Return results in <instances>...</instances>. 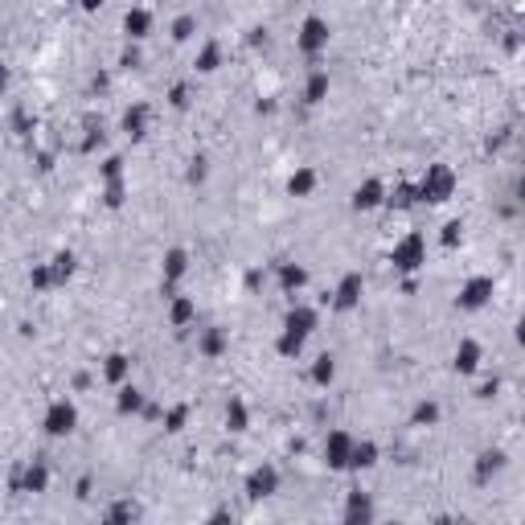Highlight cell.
<instances>
[{"instance_id": "12", "label": "cell", "mask_w": 525, "mask_h": 525, "mask_svg": "<svg viewBox=\"0 0 525 525\" xmlns=\"http://www.w3.org/2000/svg\"><path fill=\"white\" fill-rule=\"evenodd\" d=\"M288 328H296V333H312V328H316V312H312V308H292V312H288Z\"/></svg>"}, {"instance_id": "16", "label": "cell", "mask_w": 525, "mask_h": 525, "mask_svg": "<svg viewBox=\"0 0 525 525\" xmlns=\"http://www.w3.org/2000/svg\"><path fill=\"white\" fill-rule=\"evenodd\" d=\"M128 357H124V353H111V357H107V365H103V374H107V382H124V378H128Z\"/></svg>"}, {"instance_id": "18", "label": "cell", "mask_w": 525, "mask_h": 525, "mask_svg": "<svg viewBox=\"0 0 525 525\" xmlns=\"http://www.w3.org/2000/svg\"><path fill=\"white\" fill-rule=\"evenodd\" d=\"M185 267H189V255H185V251H169V255H165V279H181Z\"/></svg>"}, {"instance_id": "8", "label": "cell", "mask_w": 525, "mask_h": 525, "mask_svg": "<svg viewBox=\"0 0 525 525\" xmlns=\"http://www.w3.org/2000/svg\"><path fill=\"white\" fill-rule=\"evenodd\" d=\"M124 29H128V38H148V29H152V12H148V8H131L128 17H124Z\"/></svg>"}, {"instance_id": "23", "label": "cell", "mask_w": 525, "mask_h": 525, "mask_svg": "<svg viewBox=\"0 0 525 525\" xmlns=\"http://www.w3.org/2000/svg\"><path fill=\"white\" fill-rule=\"evenodd\" d=\"M193 29H197V21H193V17H176V21H173V38H176V42H189V38H193Z\"/></svg>"}, {"instance_id": "24", "label": "cell", "mask_w": 525, "mask_h": 525, "mask_svg": "<svg viewBox=\"0 0 525 525\" xmlns=\"http://www.w3.org/2000/svg\"><path fill=\"white\" fill-rule=\"evenodd\" d=\"M185 419H189V406H173V410L165 415V427H169V431H181Z\"/></svg>"}, {"instance_id": "22", "label": "cell", "mask_w": 525, "mask_h": 525, "mask_svg": "<svg viewBox=\"0 0 525 525\" xmlns=\"http://www.w3.org/2000/svg\"><path fill=\"white\" fill-rule=\"evenodd\" d=\"M300 345H304V333H296V328H288V333L279 337V353H288V357L300 353Z\"/></svg>"}, {"instance_id": "4", "label": "cell", "mask_w": 525, "mask_h": 525, "mask_svg": "<svg viewBox=\"0 0 525 525\" xmlns=\"http://www.w3.org/2000/svg\"><path fill=\"white\" fill-rule=\"evenodd\" d=\"M488 296H492V279L488 275H472L460 288V308H481V304H488Z\"/></svg>"}, {"instance_id": "2", "label": "cell", "mask_w": 525, "mask_h": 525, "mask_svg": "<svg viewBox=\"0 0 525 525\" xmlns=\"http://www.w3.org/2000/svg\"><path fill=\"white\" fill-rule=\"evenodd\" d=\"M456 193V176H451V169L447 165H431L427 169V176H423V185H419V201H447Z\"/></svg>"}, {"instance_id": "17", "label": "cell", "mask_w": 525, "mask_h": 525, "mask_svg": "<svg viewBox=\"0 0 525 525\" xmlns=\"http://www.w3.org/2000/svg\"><path fill=\"white\" fill-rule=\"evenodd\" d=\"M169 316H173V324H176V328H185V324H189V320L197 316V304L181 296V300H173V312H169Z\"/></svg>"}, {"instance_id": "19", "label": "cell", "mask_w": 525, "mask_h": 525, "mask_svg": "<svg viewBox=\"0 0 525 525\" xmlns=\"http://www.w3.org/2000/svg\"><path fill=\"white\" fill-rule=\"evenodd\" d=\"M226 427H230V431H247V406H242L238 398L226 406Z\"/></svg>"}, {"instance_id": "1", "label": "cell", "mask_w": 525, "mask_h": 525, "mask_svg": "<svg viewBox=\"0 0 525 525\" xmlns=\"http://www.w3.org/2000/svg\"><path fill=\"white\" fill-rule=\"evenodd\" d=\"M390 262L398 271H419L427 262V238L423 234H402L390 251Z\"/></svg>"}, {"instance_id": "5", "label": "cell", "mask_w": 525, "mask_h": 525, "mask_svg": "<svg viewBox=\"0 0 525 525\" xmlns=\"http://www.w3.org/2000/svg\"><path fill=\"white\" fill-rule=\"evenodd\" d=\"M328 45V25L320 21V17H308L304 25H300V49L304 53H316V49H324Z\"/></svg>"}, {"instance_id": "28", "label": "cell", "mask_w": 525, "mask_h": 525, "mask_svg": "<svg viewBox=\"0 0 525 525\" xmlns=\"http://www.w3.org/2000/svg\"><path fill=\"white\" fill-rule=\"evenodd\" d=\"M304 283V271L300 267H283V288H300Z\"/></svg>"}, {"instance_id": "33", "label": "cell", "mask_w": 525, "mask_h": 525, "mask_svg": "<svg viewBox=\"0 0 525 525\" xmlns=\"http://www.w3.org/2000/svg\"><path fill=\"white\" fill-rule=\"evenodd\" d=\"M201 349H206V353H218V349H222V337H218V333H210V337L201 341Z\"/></svg>"}, {"instance_id": "27", "label": "cell", "mask_w": 525, "mask_h": 525, "mask_svg": "<svg viewBox=\"0 0 525 525\" xmlns=\"http://www.w3.org/2000/svg\"><path fill=\"white\" fill-rule=\"evenodd\" d=\"M70 271H74V259H70V255H58V259H53V279H58V283H62Z\"/></svg>"}, {"instance_id": "34", "label": "cell", "mask_w": 525, "mask_h": 525, "mask_svg": "<svg viewBox=\"0 0 525 525\" xmlns=\"http://www.w3.org/2000/svg\"><path fill=\"white\" fill-rule=\"evenodd\" d=\"M517 341H522V345H525V320H522V324H517Z\"/></svg>"}, {"instance_id": "11", "label": "cell", "mask_w": 525, "mask_h": 525, "mask_svg": "<svg viewBox=\"0 0 525 525\" xmlns=\"http://www.w3.org/2000/svg\"><path fill=\"white\" fill-rule=\"evenodd\" d=\"M476 365H481V345H476V341H464V345L456 349V369H460V374H472Z\"/></svg>"}, {"instance_id": "15", "label": "cell", "mask_w": 525, "mask_h": 525, "mask_svg": "<svg viewBox=\"0 0 525 525\" xmlns=\"http://www.w3.org/2000/svg\"><path fill=\"white\" fill-rule=\"evenodd\" d=\"M218 58H222V49H218L214 42H206V45H201V53H197V62H193V66H197L201 74H214V70H218Z\"/></svg>"}, {"instance_id": "31", "label": "cell", "mask_w": 525, "mask_h": 525, "mask_svg": "<svg viewBox=\"0 0 525 525\" xmlns=\"http://www.w3.org/2000/svg\"><path fill=\"white\" fill-rule=\"evenodd\" d=\"M25 481H29L33 492H42V488H45V468H29V476H25Z\"/></svg>"}, {"instance_id": "7", "label": "cell", "mask_w": 525, "mask_h": 525, "mask_svg": "<svg viewBox=\"0 0 525 525\" xmlns=\"http://www.w3.org/2000/svg\"><path fill=\"white\" fill-rule=\"evenodd\" d=\"M382 181H365V185H357V193H353V206L357 210H374V206H382Z\"/></svg>"}, {"instance_id": "35", "label": "cell", "mask_w": 525, "mask_h": 525, "mask_svg": "<svg viewBox=\"0 0 525 525\" xmlns=\"http://www.w3.org/2000/svg\"><path fill=\"white\" fill-rule=\"evenodd\" d=\"M99 4H103V0H83V8H99Z\"/></svg>"}, {"instance_id": "32", "label": "cell", "mask_w": 525, "mask_h": 525, "mask_svg": "<svg viewBox=\"0 0 525 525\" xmlns=\"http://www.w3.org/2000/svg\"><path fill=\"white\" fill-rule=\"evenodd\" d=\"M119 165H124V160H119V156H111V160L103 165V176H107V181H115V176H119Z\"/></svg>"}, {"instance_id": "6", "label": "cell", "mask_w": 525, "mask_h": 525, "mask_svg": "<svg viewBox=\"0 0 525 525\" xmlns=\"http://www.w3.org/2000/svg\"><path fill=\"white\" fill-rule=\"evenodd\" d=\"M74 427V406L70 402H53L49 410H45V431L49 435H66Z\"/></svg>"}, {"instance_id": "26", "label": "cell", "mask_w": 525, "mask_h": 525, "mask_svg": "<svg viewBox=\"0 0 525 525\" xmlns=\"http://www.w3.org/2000/svg\"><path fill=\"white\" fill-rule=\"evenodd\" d=\"M140 390H131V386H124V394H119V410H140Z\"/></svg>"}, {"instance_id": "30", "label": "cell", "mask_w": 525, "mask_h": 525, "mask_svg": "<svg viewBox=\"0 0 525 525\" xmlns=\"http://www.w3.org/2000/svg\"><path fill=\"white\" fill-rule=\"evenodd\" d=\"M435 419H439V410H435V406H431V402L415 410V423H435Z\"/></svg>"}, {"instance_id": "10", "label": "cell", "mask_w": 525, "mask_h": 525, "mask_svg": "<svg viewBox=\"0 0 525 525\" xmlns=\"http://www.w3.org/2000/svg\"><path fill=\"white\" fill-rule=\"evenodd\" d=\"M361 300V275H345L337 288V308H353Z\"/></svg>"}, {"instance_id": "14", "label": "cell", "mask_w": 525, "mask_h": 525, "mask_svg": "<svg viewBox=\"0 0 525 525\" xmlns=\"http://www.w3.org/2000/svg\"><path fill=\"white\" fill-rule=\"evenodd\" d=\"M374 464H378V447L374 443H353L349 468H374Z\"/></svg>"}, {"instance_id": "29", "label": "cell", "mask_w": 525, "mask_h": 525, "mask_svg": "<svg viewBox=\"0 0 525 525\" xmlns=\"http://www.w3.org/2000/svg\"><path fill=\"white\" fill-rule=\"evenodd\" d=\"M107 206H124V185H119V181L107 185Z\"/></svg>"}, {"instance_id": "3", "label": "cell", "mask_w": 525, "mask_h": 525, "mask_svg": "<svg viewBox=\"0 0 525 525\" xmlns=\"http://www.w3.org/2000/svg\"><path fill=\"white\" fill-rule=\"evenodd\" d=\"M324 460H328V468H349L353 460V439L345 431H333L328 443H324Z\"/></svg>"}, {"instance_id": "20", "label": "cell", "mask_w": 525, "mask_h": 525, "mask_svg": "<svg viewBox=\"0 0 525 525\" xmlns=\"http://www.w3.org/2000/svg\"><path fill=\"white\" fill-rule=\"evenodd\" d=\"M324 94H328V74H320V70H316V74L308 78V90H304V99H308V103H320Z\"/></svg>"}, {"instance_id": "21", "label": "cell", "mask_w": 525, "mask_h": 525, "mask_svg": "<svg viewBox=\"0 0 525 525\" xmlns=\"http://www.w3.org/2000/svg\"><path fill=\"white\" fill-rule=\"evenodd\" d=\"M144 124H148V111H144V107H135V111L124 115V128H128V135H135V140L144 135Z\"/></svg>"}, {"instance_id": "25", "label": "cell", "mask_w": 525, "mask_h": 525, "mask_svg": "<svg viewBox=\"0 0 525 525\" xmlns=\"http://www.w3.org/2000/svg\"><path fill=\"white\" fill-rule=\"evenodd\" d=\"M312 378H316V382H333V357H316Z\"/></svg>"}, {"instance_id": "9", "label": "cell", "mask_w": 525, "mask_h": 525, "mask_svg": "<svg viewBox=\"0 0 525 525\" xmlns=\"http://www.w3.org/2000/svg\"><path fill=\"white\" fill-rule=\"evenodd\" d=\"M275 484H279L275 468H259V472H251L247 488H251V497H267V492H275Z\"/></svg>"}, {"instance_id": "13", "label": "cell", "mask_w": 525, "mask_h": 525, "mask_svg": "<svg viewBox=\"0 0 525 525\" xmlns=\"http://www.w3.org/2000/svg\"><path fill=\"white\" fill-rule=\"evenodd\" d=\"M288 189H292L296 197H308V193L316 189V173H312V169H296L292 181H288Z\"/></svg>"}]
</instances>
